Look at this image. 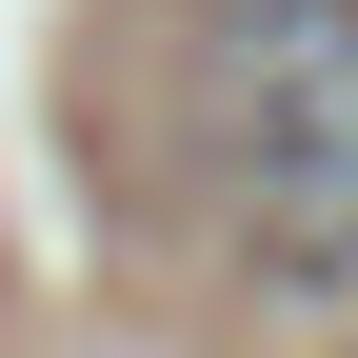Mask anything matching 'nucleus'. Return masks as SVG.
<instances>
[{
	"mask_svg": "<svg viewBox=\"0 0 358 358\" xmlns=\"http://www.w3.org/2000/svg\"><path fill=\"white\" fill-rule=\"evenodd\" d=\"M179 179L259 299H358V0H179Z\"/></svg>",
	"mask_w": 358,
	"mask_h": 358,
	"instance_id": "nucleus-1",
	"label": "nucleus"
}]
</instances>
